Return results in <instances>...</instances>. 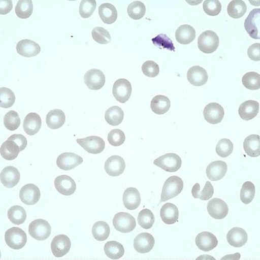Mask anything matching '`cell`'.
<instances>
[{
    "mask_svg": "<svg viewBox=\"0 0 260 260\" xmlns=\"http://www.w3.org/2000/svg\"><path fill=\"white\" fill-rule=\"evenodd\" d=\"M183 180L178 176H173L168 178L163 185L160 203L177 197L183 191Z\"/></svg>",
    "mask_w": 260,
    "mask_h": 260,
    "instance_id": "cell-1",
    "label": "cell"
},
{
    "mask_svg": "<svg viewBox=\"0 0 260 260\" xmlns=\"http://www.w3.org/2000/svg\"><path fill=\"white\" fill-rule=\"evenodd\" d=\"M219 45V38L213 31H206L199 36L198 47L205 54H212L215 52Z\"/></svg>",
    "mask_w": 260,
    "mask_h": 260,
    "instance_id": "cell-2",
    "label": "cell"
},
{
    "mask_svg": "<svg viewBox=\"0 0 260 260\" xmlns=\"http://www.w3.org/2000/svg\"><path fill=\"white\" fill-rule=\"evenodd\" d=\"M5 238L7 246L15 250H20L24 247L27 242L26 233L18 227L9 229L5 233Z\"/></svg>",
    "mask_w": 260,
    "mask_h": 260,
    "instance_id": "cell-3",
    "label": "cell"
},
{
    "mask_svg": "<svg viewBox=\"0 0 260 260\" xmlns=\"http://www.w3.org/2000/svg\"><path fill=\"white\" fill-rule=\"evenodd\" d=\"M51 225L44 219H36L28 226V233L31 237L38 241H44L50 236Z\"/></svg>",
    "mask_w": 260,
    "mask_h": 260,
    "instance_id": "cell-4",
    "label": "cell"
},
{
    "mask_svg": "<svg viewBox=\"0 0 260 260\" xmlns=\"http://www.w3.org/2000/svg\"><path fill=\"white\" fill-rule=\"evenodd\" d=\"M153 164L168 172H176L181 168L182 160L176 153H167L155 159Z\"/></svg>",
    "mask_w": 260,
    "mask_h": 260,
    "instance_id": "cell-5",
    "label": "cell"
},
{
    "mask_svg": "<svg viewBox=\"0 0 260 260\" xmlns=\"http://www.w3.org/2000/svg\"><path fill=\"white\" fill-rule=\"evenodd\" d=\"M113 226L116 231L122 233L132 232L136 227V221L132 214L127 212H119L114 216Z\"/></svg>",
    "mask_w": 260,
    "mask_h": 260,
    "instance_id": "cell-6",
    "label": "cell"
},
{
    "mask_svg": "<svg viewBox=\"0 0 260 260\" xmlns=\"http://www.w3.org/2000/svg\"><path fill=\"white\" fill-rule=\"evenodd\" d=\"M77 143L91 154H99L105 149V142L99 136H89L82 139H77Z\"/></svg>",
    "mask_w": 260,
    "mask_h": 260,
    "instance_id": "cell-7",
    "label": "cell"
},
{
    "mask_svg": "<svg viewBox=\"0 0 260 260\" xmlns=\"http://www.w3.org/2000/svg\"><path fill=\"white\" fill-rule=\"evenodd\" d=\"M132 93V86L127 79H119L114 83L113 94L119 103L128 102Z\"/></svg>",
    "mask_w": 260,
    "mask_h": 260,
    "instance_id": "cell-8",
    "label": "cell"
},
{
    "mask_svg": "<svg viewBox=\"0 0 260 260\" xmlns=\"http://www.w3.org/2000/svg\"><path fill=\"white\" fill-rule=\"evenodd\" d=\"M244 27L252 39H260V9L250 11L244 22Z\"/></svg>",
    "mask_w": 260,
    "mask_h": 260,
    "instance_id": "cell-9",
    "label": "cell"
},
{
    "mask_svg": "<svg viewBox=\"0 0 260 260\" xmlns=\"http://www.w3.org/2000/svg\"><path fill=\"white\" fill-rule=\"evenodd\" d=\"M84 82L89 89L98 90L105 85L106 78L103 72L98 69L88 70L84 76Z\"/></svg>",
    "mask_w": 260,
    "mask_h": 260,
    "instance_id": "cell-10",
    "label": "cell"
},
{
    "mask_svg": "<svg viewBox=\"0 0 260 260\" xmlns=\"http://www.w3.org/2000/svg\"><path fill=\"white\" fill-rule=\"evenodd\" d=\"M71 248V241L67 235H56L52 240L51 248L56 257H62L67 255Z\"/></svg>",
    "mask_w": 260,
    "mask_h": 260,
    "instance_id": "cell-11",
    "label": "cell"
},
{
    "mask_svg": "<svg viewBox=\"0 0 260 260\" xmlns=\"http://www.w3.org/2000/svg\"><path fill=\"white\" fill-rule=\"evenodd\" d=\"M229 206L222 199L214 198L208 202V214L214 219H224L229 214Z\"/></svg>",
    "mask_w": 260,
    "mask_h": 260,
    "instance_id": "cell-12",
    "label": "cell"
},
{
    "mask_svg": "<svg viewBox=\"0 0 260 260\" xmlns=\"http://www.w3.org/2000/svg\"><path fill=\"white\" fill-rule=\"evenodd\" d=\"M224 115V109L218 103L209 104L204 108V118L211 124H219L223 120Z\"/></svg>",
    "mask_w": 260,
    "mask_h": 260,
    "instance_id": "cell-13",
    "label": "cell"
},
{
    "mask_svg": "<svg viewBox=\"0 0 260 260\" xmlns=\"http://www.w3.org/2000/svg\"><path fill=\"white\" fill-rule=\"evenodd\" d=\"M41 198V191L34 184H27L22 187L20 191V199L23 204L33 206L39 202Z\"/></svg>",
    "mask_w": 260,
    "mask_h": 260,
    "instance_id": "cell-14",
    "label": "cell"
},
{
    "mask_svg": "<svg viewBox=\"0 0 260 260\" xmlns=\"http://www.w3.org/2000/svg\"><path fill=\"white\" fill-rule=\"evenodd\" d=\"M83 158L74 153H63L57 157L56 165L60 170H73L83 163Z\"/></svg>",
    "mask_w": 260,
    "mask_h": 260,
    "instance_id": "cell-15",
    "label": "cell"
},
{
    "mask_svg": "<svg viewBox=\"0 0 260 260\" xmlns=\"http://www.w3.org/2000/svg\"><path fill=\"white\" fill-rule=\"evenodd\" d=\"M155 239L152 235L142 233L136 236L134 240V248L139 253H147L154 247Z\"/></svg>",
    "mask_w": 260,
    "mask_h": 260,
    "instance_id": "cell-16",
    "label": "cell"
},
{
    "mask_svg": "<svg viewBox=\"0 0 260 260\" xmlns=\"http://www.w3.org/2000/svg\"><path fill=\"white\" fill-rule=\"evenodd\" d=\"M126 164L124 159L119 155H113L106 161L104 170L108 175L119 176L124 173Z\"/></svg>",
    "mask_w": 260,
    "mask_h": 260,
    "instance_id": "cell-17",
    "label": "cell"
},
{
    "mask_svg": "<svg viewBox=\"0 0 260 260\" xmlns=\"http://www.w3.org/2000/svg\"><path fill=\"white\" fill-rule=\"evenodd\" d=\"M56 190L64 196H70L77 189L75 181L70 176L62 175L58 176L54 180Z\"/></svg>",
    "mask_w": 260,
    "mask_h": 260,
    "instance_id": "cell-18",
    "label": "cell"
},
{
    "mask_svg": "<svg viewBox=\"0 0 260 260\" xmlns=\"http://www.w3.org/2000/svg\"><path fill=\"white\" fill-rule=\"evenodd\" d=\"M1 183L7 188H12L18 185L20 180V174L18 169L9 166L4 168L0 175Z\"/></svg>",
    "mask_w": 260,
    "mask_h": 260,
    "instance_id": "cell-19",
    "label": "cell"
},
{
    "mask_svg": "<svg viewBox=\"0 0 260 260\" xmlns=\"http://www.w3.org/2000/svg\"><path fill=\"white\" fill-rule=\"evenodd\" d=\"M228 165L221 160L214 161L208 165L206 170L208 178L212 181L221 180L226 174Z\"/></svg>",
    "mask_w": 260,
    "mask_h": 260,
    "instance_id": "cell-20",
    "label": "cell"
},
{
    "mask_svg": "<svg viewBox=\"0 0 260 260\" xmlns=\"http://www.w3.org/2000/svg\"><path fill=\"white\" fill-rule=\"evenodd\" d=\"M17 52L24 57L37 56L41 52V48L36 42L31 40L24 39L18 42L16 45Z\"/></svg>",
    "mask_w": 260,
    "mask_h": 260,
    "instance_id": "cell-21",
    "label": "cell"
},
{
    "mask_svg": "<svg viewBox=\"0 0 260 260\" xmlns=\"http://www.w3.org/2000/svg\"><path fill=\"white\" fill-rule=\"evenodd\" d=\"M195 242L197 247L204 252L213 250L218 245V240L215 235L209 232L199 233L196 237Z\"/></svg>",
    "mask_w": 260,
    "mask_h": 260,
    "instance_id": "cell-22",
    "label": "cell"
},
{
    "mask_svg": "<svg viewBox=\"0 0 260 260\" xmlns=\"http://www.w3.org/2000/svg\"><path fill=\"white\" fill-rule=\"evenodd\" d=\"M187 80L194 86H202L208 81L206 70L200 66H193L187 72Z\"/></svg>",
    "mask_w": 260,
    "mask_h": 260,
    "instance_id": "cell-23",
    "label": "cell"
},
{
    "mask_svg": "<svg viewBox=\"0 0 260 260\" xmlns=\"http://www.w3.org/2000/svg\"><path fill=\"white\" fill-rule=\"evenodd\" d=\"M227 241L233 247L240 248L248 242V234L241 228H233L228 233Z\"/></svg>",
    "mask_w": 260,
    "mask_h": 260,
    "instance_id": "cell-24",
    "label": "cell"
},
{
    "mask_svg": "<svg viewBox=\"0 0 260 260\" xmlns=\"http://www.w3.org/2000/svg\"><path fill=\"white\" fill-rule=\"evenodd\" d=\"M259 111V104L256 101L248 100L241 104L239 114L243 120L249 121L255 118Z\"/></svg>",
    "mask_w": 260,
    "mask_h": 260,
    "instance_id": "cell-25",
    "label": "cell"
},
{
    "mask_svg": "<svg viewBox=\"0 0 260 260\" xmlns=\"http://www.w3.org/2000/svg\"><path fill=\"white\" fill-rule=\"evenodd\" d=\"M42 126V119L39 114L30 113L26 115L23 121L24 132L28 136H34L39 133Z\"/></svg>",
    "mask_w": 260,
    "mask_h": 260,
    "instance_id": "cell-26",
    "label": "cell"
},
{
    "mask_svg": "<svg viewBox=\"0 0 260 260\" xmlns=\"http://www.w3.org/2000/svg\"><path fill=\"white\" fill-rule=\"evenodd\" d=\"M123 203L125 208L129 210H136L141 203L139 191L135 187H129L123 194Z\"/></svg>",
    "mask_w": 260,
    "mask_h": 260,
    "instance_id": "cell-27",
    "label": "cell"
},
{
    "mask_svg": "<svg viewBox=\"0 0 260 260\" xmlns=\"http://www.w3.org/2000/svg\"><path fill=\"white\" fill-rule=\"evenodd\" d=\"M196 38V31L188 24H183L179 26L176 31V39L178 43L182 45L190 44Z\"/></svg>",
    "mask_w": 260,
    "mask_h": 260,
    "instance_id": "cell-28",
    "label": "cell"
},
{
    "mask_svg": "<svg viewBox=\"0 0 260 260\" xmlns=\"http://www.w3.org/2000/svg\"><path fill=\"white\" fill-rule=\"evenodd\" d=\"M160 217L162 221L168 225H172L178 221L179 211L175 205L168 203L160 210Z\"/></svg>",
    "mask_w": 260,
    "mask_h": 260,
    "instance_id": "cell-29",
    "label": "cell"
},
{
    "mask_svg": "<svg viewBox=\"0 0 260 260\" xmlns=\"http://www.w3.org/2000/svg\"><path fill=\"white\" fill-rule=\"evenodd\" d=\"M99 14L104 23L113 24L117 19V11L114 5L110 3H104L99 7Z\"/></svg>",
    "mask_w": 260,
    "mask_h": 260,
    "instance_id": "cell-30",
    "label": "cell"
},
{
    "mask_svg": "<svg viewBox=\"0 0 260 260\" xmlns=\"http://www.w3.org/2000/svg\"><path fill=\"white\" fill-rule=\"evenodd\" d=\"M66 122V115L60 109H54L49 112L46 117V123L49 128L58 129Z\"/></svg>",
    "mask_w": 260,
    "mask_h": 260,
    "instance_id": "cell-31",
    "label": "cell"
},
{
    "mask_svg": "<svg viewBox=\"0 0 260 260\" xmlns=\"http://www.w3.org/2000/svg\"><path fill=\"white\" fill-rule=\"evenodd\" d=\"M245 152L250 157H258L260 155V138L258 135H250L244 142Z\"/></svg>",
    "mask_w": 260,
    "mask_h": 260,
    "instance_id": "cell-32",
    "label": "cell"
},
{
    "mask_svg": "<svg viewBox=\"0 0 260 260\" xmlns=\"http://www.w3.org/2000/svg\"><path fill=\"white\" fill-rule=\"evenodd\" d=\"M20 152V147L16 142L7 140L4 142L0 149V153L5 160H13L17 158Z\"/></svg>",
    "mask_w": 260,
    "mask_h": 260,
    "instance_id": "cell-33",
    "label": "cell"
},
{
    "mask_svg": "<svg viewBox=\"0 0 260 260\" xmlns=\"http://www.w3.org/2000/svg\"><path fill=\"white\" fill-rule=\"evenodd\" d=\"M171 102L170 99L164 95H157L151 102V108L157 115H164L170 111Z\"/></svg>",
    "mask_w": 260,
    "mask_h": 260,
    "instance_id": "cell-34",
    "label": "cell"
},
{
    "mask_svg": "<svg viewBox=\"0 0 260 260\" xmlns=\"http://www.w3.org/2000/svg\"><path fill=\"white\" fill-rule=\"evenodd\" d=\"M124 117V111L117 106L108 108L105 113L106 122L111 126H118L122 122Z\"/></svg>",
    "mask_w": 260,
    "mask_h": 260,
    "instance_id": "cell-35",
    "label": "cell"
},
{
    "mask_svg": "<svg viewBox=\"0 0 260 260\" xmlns=\"http://www.w3.org/2000/svg\"><path fill=\"white\" fill-rule=\"evenodd\" d=\"M106 256L111 259H119L124 255V248L120 243L111 241L104 246Z\"/></svg>",
    "mask_w": 260,
    "mask_h": 260,
    "instance_id": "cell-36",
    "label": "cell"
},
{
    "mask_svg": "<svg viewBox=\"0 0 260 260\" xmlns=\"http://www.w3.org/2000/svg\"><path fill=\"white\" fill-rule=\"evenodd\" d=\"M200 184L196 183L193 185L191 193L194 199H200L202 201H208L213 196L214 189L212 183L210 181H207L204 188L200 191Z\"/></svg>",
    "mask_w": 260,
    "mask_h": 260,
    "instance_id": "cell-37",
    "label": "cell"
},
{
    "mask_svg": "<svg viewBox=\"0 0 260 260\" xmlns=\"http://www.w3.org/2000/svg\"><path fill=\"white\" fill-rule=\"evenodd\" d=\"M247 11V6L242 0H233L228 6V13L231 18L239 19L244 16Z\"/></svg>",
    "mask_w": 260,
    "mask_h": 260,
    "instance_id": "cell-38",
    "label": "cell"
},
{
    "mask_svg": "<svg viewBox=\"0 0 260 260\" xmlns=\"http://www.w3.org/2000/svg\"><path fill=\"white\" fill-rule=\"evenodd\" d=\"M92 233L96 240L104 242L109 237L111 229L106 222L98 221L93 225Z\"/></svg>",
    "mask_w": 260,
    "mask_h": 260,
    "instance_id": "cell-39",
    "label": "cell"
},
{
    "mask_svg": "<svg viewBox=\"0 0 260 260\" xmlns=\"http://www.w3.org/2000/svg\"><path fill=\"white\" fill-rule=\"evenodd\" d=\"M9 221L15 225H21L26 219V212L22 206H14L9 208L8 213Z\"/></svg>",
    "mask_w": 260,
    "mask_h": 260,
    "instance_id": "cell-40",
    "label": "cell"
},
{
    "mask_svg": "<svg viewBox=\"0 0 260 260\" xmlns=\"http://www.w3.org/2000/svg\"><path fill=\"white\" fill-rule=\"evenodd\" d=\"M34 7L31 0H20L17 3L16 14L21 19H27L33 13Z\"/></svg>",
    "mask_w": 260,
    "mask_h": 260,
    "instance_id": "cell-41",
    "label": "cell"
},
{
    "mask_svg": "<svg viewBox=\"0 0 260 260\" xmlns=\"http://www.w3.org/2000/svg\"><path fill=\"white\" fill-rule=\"evenodd\" d=\"M242 84L245 88L250 90L260 88V75L255 72H247L242 78Z\"/></svg>",
    "mask_w": 260,
    "mask_h": 260,
    "instance_id": "cell-42",
    "label": "cell"
},
{
    "mask_svg": "<svg viewBox=\"0 0 260 260\" xmlns=\"http://www.w3.org/2000/svg\"><path fill=\"white\" fill-rule=\"evenodd\" d=\"M128 16L133 20H138L142 19L146 13V7L140 1H134L128 5L127 9Z\"/></svg>",
    "mask_w": 260,
    "mask_h": 260,
    "instance_id": "cell-43",
    "label": "cell"
},
{
    "mask_svg": "<svg viewBox=\"0 0 260 260\" xmlns=\"http://www.w3.org/2000/svg\"><path fill=\"white\" fill-rule=\"evenodd\" d=\"M255 195V187L251 182H245L240 192V199L243 204L248 205L252 202Z\"/></svg>",
    "mask_w": 260,
    "mask_h": 260,
    "instance_id": "cell-44",
    "label": "cell"
},
{
    "mask_svg": "<svg viewBox=\"0 0 260 260\" xmlns=\"http://www.w3.org/2000/svg\"><path fill=\"white\" fill-rule=\"evenodd\" d=\"M138 222L142 229L146 230L151 229L154 224V214L149 209H144L138 214Z\"/></svg>",
    "mask_w": 260,
    "mask_h": 260,
    "instance_id": "cell-45",
    "label": "cell"
},
{
    "mask_svg": "<svg viewBox=\"0 0 260 260\" xmlns=\"http://www.w3.org/2000/svg\"><path fill=\"white\" fill-rule=\"evenodd\" d=\"M20 116L16 111H9L4 117V124H5L6 128L11 132L17 130L20 126Z\"/></svg>",
    "mask_w": 260,
    "mask_h": 260,
    "instance_id": "cell-46",
    "label": "cell"
},
{
    "mask_svg": "<svg viewBox=\"0 0 260 260\" xmlns=\"http://www.w3.org/2000/svg\"><path fill=\"white\" fill-rule=\"evenodd\" d=\"M16 101L14 92L7 88H0V106L3 108L12 107Z\"/></svg>",
    "mask_w": 260,
    "mask_h": 260,
    "instance_id": "cell-47",
    "label": "cell"
},
{
    "mask_svg": "<svg viewBox=\"0 0 260 260\" xmlns=\"http://www.w3.org/2000/svg\"><path fill=\"white\" fill-rule=\"evenodd\" d=\"M92 39L96 43L102 45L108 44L111 42V36L109 32L103 27L96 26L92 31Z\"/></svg>",
    "mask_w": 260,
    "mask_h": 260,
    "instance_id": "cell-48",
    "label": "cell"
},
{
    "mask_svg": "<svg viewBox=\"0 0 260 260\" xmlns=\"http://www.w3.org/2000/svg\"><path fill=\"white\" fill-rule=\"evenodd\" d=\"M234 149L233 142L229 139L223 138L219 140L216 147V152L220 157H227L233 153Z\"/></svg>",
    "mask_w": 260,
    "mask_h": 260,
    "instance_id": "cell-49",
    "label": "cell"
},
{
    "mask_svg": "<svg viewBox=\"0 0 260 260\" xmlns=\"http://www.w3.org/2000/svg\"><path fill=\"white\" fill-rule=\"evenodd\" d=\"M96 7L95 0H82L79 6V14L83 18H88L93 14Z\"/></svg>",
    "mask_w": 260,
    "mask_h": 260,
    "instance_id": "cell-50",
    "label": "cell"
},
{
    "mask_svg": "<svg viewBox=\"0 0 260 260\" xmlns=\"http://www.w3.org/2000/svg\"><path fill=\"white\" fill-rule=\"evenodd\" d=\"M152 42L155 46L158 47L159 49H167L170 51H175L174 43L166 34H159L158 36L152 39Z\"/></svg>",
    "mask_w": 260,
    "mask_h": 260,
    "instance_id": "cell-51",
    "label": "cell"
},
{
    "mask_svg": "<svg viewBox=\"0 0 260 260\" xmlns=\"http://www.w3.org/2000/svg\"><path fill=\"white\" fill-rule=\"evenodd\" d=\"M204 12L210 16H218L221 11V4L218 0H206L204 5Z\"/></svg>",
    "mask_w": 260,
    "mask_h": 260,
    "instance_id": "cell-52",
    "label": "cell"
},
{
    "mask_svg": "<svg viewBox=\"0 0 260 260\" xmlns=\"http://www.w3.org/2000/svg\"><path fill=\"white\" fill-rule=\"evenodd\" d=\"M126 140L124 133L120 129H114L108 134V141L113 147H119L124 143Z\"/></svg>",
    "mask_w": 260,
    "mask_h": 260,
    "instance_id": "cell-53",
    "label": "cell"
},
{
    "mask_svg": "<svg viewBox=\"0 0 260 260\" xmlns=\"http://www.w3.org/2000/svg\"><path fill=\"white\" fill-rule=\"evenodd\" d=\"M142 71L148 77H156L160 73V68L156 62L153 60H147L142 66Z\"/></svg>",
    "mask_w": 260,
    "mask_h": 260,
    "instance_id": "cell-54",
    "label": "cell"
},
{
    "mask_svg": "<svg viewBox=\"0 0 260 260\" xmlns=\"http://www.w3.org/2000/svg\"><path fill=\"white\" fill-rule=\"evenodd\" d=\"M247 53L250 59L254 60V61H259L260 43H255V44L250 45Z\"/></svg>",
    "mask_w": 260,
    "mask_h": 260,
    "instance_id": "cell-55",
    "label": "cell"
},
{
    "mask_svg": "<svg viewBox=\"0 0 260 260\" xmlns=\"http://www.w3.org/2000/svg\"><path fill=\"white\" fill-rule=\"evenodd\" d=\"M9 140H12V141L16 142L19 147H20V151H23L25 149L26 146H27V140L23 135L21 134H14L9 137Z\"/></svg>",
    "mask_w": 260,
    "mask_h": 260,
    "instance_id": "cell-56",
    "label": "cell"
},
{
    "mask_svg": "<svg viewBox=\"0 0 260 260\" xmlns=\"http://www.w3.org/2000/svg\"><path fill=\"white\" fill-rule=\"evenodd\" d=\"M13 9V3L11 0H1L0 2V14L6 15Z\"/></svg>",
    "mask_w": 260,
    "mask_h": 260,
    "instance_id": "cell-57",
    "label": "cell"
}]
</instances>
